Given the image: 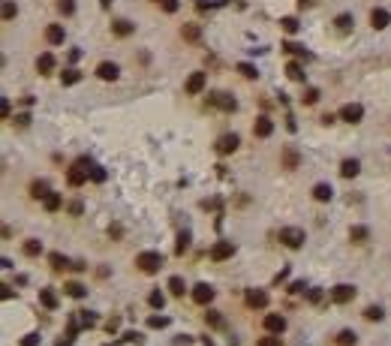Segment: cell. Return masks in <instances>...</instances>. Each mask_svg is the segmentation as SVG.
Segmentation results:
<instances>
[{
  "label": "cell",
  "instance_id": "17",
  "mask_svg": "<svg viewBox=\"0 0 391 346\" xmlns=\"http://www.w3.org/2000/svg\"><path fill=\"white\" fill-rule=\"evenodd\" d=\"M133 30H136V24L127 21V18H117V21L111 24V33H114V36H121V40H124V36H130Z\"/></svg>",
  "mask_w": 391,
  "mask_h": 346
},
{
  "label": "cell",
  "instance_id": "25",
  "mask_svg": "<svg viewBox=\"0 0 391 346\" xmlns=\"http://www.w3.org/2000/svg\"><path fill=\"white\" fill-rule=\"evenodd\" d=\"M49 193H51V190H49L46 181H33V184H30V196H33V199H46Z\"/></svg>",
  "mask_w": 391,
  "mask_h": 346
},
{
  "label": "cell",
  "instance_id": "45",
  "mask_svg": "<svg viewBox=\"0 0 391 346\" xmlns=\"http://www.w3.org/2000/svg\"><path fill=\"white\" fill-rule=\"evenodd\" d=\"M166 325H169L166 316H150V319H147V328H166Z\"/></svg>",
  "mask_w": 391,
  "mask_h": 346
},
{
  "label": "cell",
  "instance_id": "57",
  "mask_svg": "<svg viewBox=\"0 0 391 346\" xmlns=\"http://www.w3.org/2000/svg\"><path fill=\"white\" fill-rule=\"evenodd\" d=\"M99 3H102V6H108V3H111V0H99Z\"/></svg>",
  "mask_w": 391,
  "mask_h": 346
},
{
  "label": "cell",
  "instance_id": "51",
  "mask_svg": "<svg viewBox=\"0 0 391 346\" xmlns=\"http://www.w3.org/2000/svg\"><path fill=\"white\" fill-rule=\"evenodd\" d=\"M163 9L166 12H178V0H163Z\"/></svg>",
  "mask_w": 391,
  "mask_h": 346
},
{
  "label": "cell",
  "instance_id": "12",
  "mask_svg": "<svg viewBox=\"0 0 391 346\" xmlns=\"http://www.w3.org/2000/svg\"><path fill=\"white\" fill-rule=\"evenodd\" d=\"M262 325H265V331H268V334H283V328H286V319H283L280 313H268Z\"/></svg>",
  "mask_w": 391,
  "mask_h": 346
},
{
  "label": "cell",
  "instance_id": "36",
  "mask_svg": "<svg viewBox=\"0 0 391 346\" xmlns=\"http://www.w3.org/2000/svg\"><path fill=\"white\" fill-rule=\"evenodd\" d=\"M280 27L286 30V33H298V18H292V15H286V18H280Z\"/></svg>",
  "mask_w": 391,
  "mask_h": 346
},
{
  "label": "cell",
  "instance_id": "37",
  "mask_svg": "<svg viewBox=\"0 0 391 346\" xmlns=\"http://www.w3.org/2000/svg\"><path fill=\"white\" fill-rule=\"evenodd\" d=\"M49 262H51L54 271H60V268H66V265H69V259H66V256H60V253H51V256H49Z\"/></svg>",
  "mask_w": 391,
  "mask_h": 346
},
{
  "label": "cell",
  "instance_id": "29",
  "mask_svg": "<svg viewBox=\"0 0 391 346\" xmlns=\"http://www.w3.org/2000/svg\"><path fill=\"white\" fill-rule=\"evenodd\" d=\"M169 292L181 298V295L187 292V283H184V277H178V274H175V277H169Z\"/></svg>",
  "mask_w": 391,
  "mask_h": 346
},
{
  "label": "cell",
  "instance_id": "13",
  "mask_svg": "<svg viewBox=\"0 0 391 346\" xmlns=\"http://www.w3.org/2000/svg\"><path fill=\"white\" fill-rule=\"evenodd\" d=\"M63 40H66L63 24H49V27H46V43H49V46H60Z\"/></svg>",
  "mask_w": 391,
  "mask_h": 346
},
{
  "label": "cell",
  "instance_id": "41",
  "mask_svg": "<svg viewBox=\"0 0 391 346\" xmlns=\"http://www.w3.org/2000/svg\"><path fill=\"white\" fill-rule=\"evenodd\" d=\"M256 346H283V340H280V334H268V337H262Z\"/></svg>",
  "mask_w": 391,
  "mask_h": 346
},
{
  "label": "cell",
  "instance_id": "27",
  "mask_svg": "<svg viewBox=\"0 0 391 346\" xmlns=\"http://www.w3.org/2000/svg\"><path fill=\"white\" fill-rule=\"evenodd\" d=\"M205 325H211V328H226V319H223L220 310H208V313H205Z\"/></svg>",
  "mask_w": 391,
  "mask_h": 346
},
{
  "label": "cell",
  "instance_id": "3",
  "mask_svg": "<svg viewBox=\"0 0 391 346\" xmlns=\"http://www.w3.org/2000/svg\"><path fill=\"white\" fill-rule=\"evenodd\" d=\"M85 166H91V163H88V160H78V163L66 172V184H69V187H82V184L88 181V169H85Z\"/></svg>",
  "mask_w": 391,
  "mask_h": 346
},
{
  "label": "cell",
  "instance_id": "20",
  "mask_svg": "<svg viewBox=\"0 0 391 346\" xmlns=\"http://www.w3.org/2000/svg\"><path fill=\"white\" fill-rule=\"evenodd\" d=\"M36 69H39V72H43V75H49V72L54 69V54H51V51H46V54H39V57H36Z\"/></svg>",
  "mask_w": 391,
  "mask_h": 346
},
{
  "label": "cell",
  "instance_id": "2",
  "mask_svg": "<svg viewBox=\"0 0 391 346\" xmlns=\"http://www.w3.org/2000/svg\"><path fill=\"white\" fill-rule=\"evenodd\" d=\"M280 241H283L289 250H298V247L304 244V229H298V226H286V229H280Z\"/></svg>",
  "mask_w": 391,
  "mask_h": 346
},
{
  "label": "cell",
  "instance_id": "14",
  "mask_svg": "<svg viewBox=\"0 0 391 346\" xmlns=\"http://www.w3.org/2000/svg\"><path fill=\"white\" fill-rule=\"evenodd\" d=\"M370 24H373L376 30H385V27L391 24V12H388V9H382V6H376V9L370 12Z\"/></svg>",
  "mask_w": 391,
  "mask_h": 346
},
{
  "label": "cell",
  "instance_id": "48",
  "mask_svg": "<svg viewBox=\"0 0 391 346\" xmlns=\"http://www.w3.org/2000/svg\"><path fill=\"white\" fill-rule=\"evenodd\" d=\"M18 346H39V334H24V340Z\"/></svg>",
  "mask_w": 391,
  "mask_h": 346
},
{
  "label": "cell",
  "instance_id": "35",
  "mask_svg": "<svg viewBox=\"0 0 391 346\" xmlns=\"http://www.w3.org/2000/svg\"><path fill=\"white\" fill-rule=\"evenodd\" d=\"M319 97H322V94H319L316 88H307L301 99H304V105H316V102H319Z\"/></svg>",
  "mask_w": 391,
  "mask_h": 346
},
{
  "label": "cell",
  "instance_id": "10",
  "mask_svg": "<svg viewBox=\"0 0 391 346\" xmlns=\"http://www.w3.org/2000/svg\"><path fill=\"white\" fill-rule=\"evenodd\" d=\"M208 102H211V105H217V108H223V111H235V108H238V102H235L229 94H223V91L211 94V97H208Z\"/></svg>",
  "mask_w": 391,
  "mask_h": 346
},
{
  "label": "cell",
  "instance_id": "1",
  "mask_svg": "<svg viewBox=\"0 0 391 346\" xmlns=\"http://www.w3.org/2000/svg\"><path fill=\"white\" fill-rule=\"evenodd\" d=\"M136 268L142 274H156L163 268V253H156V250H145L136 256Z\"/></svg>",
  "mask_w": 391,
  "mask_h": 346
},
{
  "label": "cell",
  "instance_id": "11",
  "mask_svg": "<svg viewBox=\"0 0 391 346\" xmlns=\"http://www.w3.org/2000/svg\"><path fill=\"white\" fill-rule=\"evenodd\" d=\"M271 133H274V121L268 118V114L256 118V124H253V136H256V139H268Z\"/></svg>",
  "mask_w": 391,
  "mask_h": 346
},
{
  "label": "cell",
  "instance_id": "9",
  "mask_svg": "<svg viewBox=\"0 0 391 346\" xmlns=\"http://www.w3.org/2000/svg\"><path fill=\"white\" fill-rule=\"evenodd\" d=\"M232 253H235V244L232 241H217L211 247V259L214 262H226V259H232Z\"/></svg>",
  "mask_w": 391,
  "mask_h": 346
},
{
  "label": "cell",
  "instance_id": "38",
  "mask_svg": "<svg viewBox=\"0 0 391 346\" xmlns=\"http://www.w3.org/2000/svg\"><path fill=\"white\" fill-rule=\"evenodd\" d=\"M57 12L60 15H72L75 12V0H57Z\"/></svg>",
  "mask_w": 391,
  "mask_h": 346
},
{
  "label": "cell",
  "instance_id": "28",
  "mask_svg": "<svg viewBox=\"0 0 391 346\" xmlns=\"http://www.w3.org/2000/svg\"><path fill=\"white\" fill-rule=\"evenodd\" d=\"M298 163H301L298 150H295V148H286V150H283V166H286V169H298Z\"/></svg>",
  "mask_w": 391,
  "mask_h": 346
},
{
  "label": "cell",
  "instance_id": "32",
  "mask_svg": "<svg viewBox=\"0 0 391 346\" xmlns=\"http://www.w3.org/2000/svg\"><path fill=\"white\" fill-rule=\"evenodd\" d=\"M60 82L69 88V85H78V82H82V72H78V69H66L63 75H60Z\"/></svg>",
  "mask_w": 391,
  "mask_h": 346
},
{
  "label": "cell",
  "instance_id": "39",
  "mask_svg": "<svg viewBox=\"0 0 391 346\" xmlns=\"http://www.w3.org/2000/svg\"><path fill=\"white\" fill-rule=\"evenodd\" d=\"M238 72L244 75V79H256V75H259V69L253 63H238Z\"/></svg>",
  "mask_w": 391,
  "mask_h": 346
},
{
  "label": "cell",
  "instance_id": "52",
  "mask_svg": "<svg viewBox=\"0 0 391 346\" xmlns=\"http://www.w3.org/2000/svg\"><path fill=\"white\" fill-rule=\"evenodd\" d=\"M94 322H97V316H94V313H82V325H88V328H91Z\"/></svg>",
  "mask_w": 391,
  "mask_h": 346
},
{
  "label": "cell",
  "instance_id": "24",
  "mask_svg": "<svg viewBox=\"0 0 391 346\" xmlns=\"http://www.w3.org/2000/svg\"><path fill=\"white\" fill-rule=\"evenodd\" d=\"M63 292H66L69 298H85V295H88V286H82V283H75V280H69V283L63 286Z\"/></svg>",
  "mask_w": 391,
  "mask_h": 346
},
{
  "label": "cell",
  "instance_id": "18",
  "mask_svg": "<svg viewBox=\"0 0 391 346\" xmlns=\"http://www.w3.org/2000/svg\"><path fill=\"white\" fill-rule=\"evenodd\" d=\"M39 304H43L46 310H57V295H54V289H39Z\"/></svg>",
  "mask_w": 391,
  "mask_h": 346
},
{
  "label": "cell",
  "instance_id": "43",
  "mask_svg": "<svg viewBox=\"0 0 391 346\" xmlns=\"http://www.w3.org/2000/svg\"><path fill=\"white\" fill-rule=\"evenodd\" d=\"M364 319L379 322V319H382V307H367V310H364Z\"/></svg>",
  "mask_w": 391,
  "mask_h": 346
},
{
  "label": "cell",
  "instance_id": "46",
  "mask_svg": "<svg viewBox=\"0 0 391 346\" xmlns=\"http://www.w3.org/2000/svg\"><path fill=\"white\" fill-rule=\"evenodd\" d=\"M187 247H190V235H187V232H181V235H178V256H181Z\"/></svg>",
  "mask_w": 391,
  "mask_h": 346
},
{
  "label": "cell",
  "instance_id": "26",
  "mask_svg": "<svg viewBox=\"0 0 391 346\" xmlns=\"http://www.w3.org/2000/svg\"><path fill=\"white\" fill-rule=\"evenodd\" d=\"M43 205H46V211H51V214H54V211H60V208H63V199H60V193H49V196L43 199Z\"/></svg>",
  "mask_w": 391,
  "mask_h": 346
},
{
  "label": "cell",
  "instance_id": "44",
  "mask_svg": "<svg viewBox=\"0 0 391 346\" xmlns=\"http://www.w3.org/2000/svg\"><path fill=\"white\" fill-rule=\"evenodd\" d=\"M15 12H18V6L12 3V0H3V18L9 21V18H15Z\"/></svg>",
  "mask_w": 391,
  "mask_h": 346
},
{
  "label": "cell",
  "instance_id": "54",
  "mask_svg": "<svg viewBox=\"0 0 391 346\" xmlns=\"http://www.w3.org/2000/svg\"><path fill=\"white\" fill-rule=\"evenodd\" d=\"M15 121H18L21 127H27V124H30V114H18V118H15Z\"/></svg>",
  "mask_w": 391,
  "mask_h": 346
},
{
  "label": "cell",
  "instance_id": "42",
  "mask_svg": "<svg viewBox=\"0 0 391 346\" xmlns=\"http://www.w3.org/2000/svg\"><path fill=\"white\" fill-rule=\"evenodd\" d=\"M108 175H105V169L102 166H91V181H97V184H102Z\"/></svg>",
  "mask_w": 391,
  "mask_h": 346
},
{
  "label": "cell",
  "instance_id": "8",
  "mask_svg": "<svg viewBox=\"0 0 391 346\" xmlns=\"http://www.w3.org/2000/svg\"><path fill=\"white\" fill-rule=\"evenodd\" d=\"M193 301H196V304H202V307L211 304V301H214V286H208V283H196V286H193Z\"/></svg>",
  "mask_w": 391,
  "mask_h": 346
},
{
  "label": "cell",
  "instance_id": "22",
  "mask_svg": "<svg viewBox=\"0 0 391 346\" xmlns=\"http://www.w3.org/2000/svg\"><path fill=\"white\" fill-rule=\"evenodd\" d=\"M286 75H289L292 82H304V75H307V72H304V66H301L298 60H289V63H286Z\"/></svg>",
  "mask_w": 391,
  "mask_h": 346
},
{
  "label": "cell",
  "instance_id": "33",
  "mask_svg": "<svg viewBox=\"0 0 391 346\" xmlns=\"http://www.w3.org/2000/svg\"><path fill=\"white\" fill-rule=\"evenodd\" d=\"M337 343H340V346H355V331L343 328V331L337 334Z\"/></svg>",
  "mask_w": 391,
  "mask_h": 346
},
{
  "label": "cell",
  "instance_id": "16",
  "mask_svg": "<svg viewBox=\"0 0 391 346\" xmlns=\"http://www.w3.org/2000/svg\"><path fill=\"white\" fill-rule=\"evenodd\" d=\"M247 307H259V310H262V307H268V295L262 292V289H247Z\"/></svg>",
  "mask_w": 391,
  "mask_h": 346
},
{
  "label": "cell",
  "instance_id": "34",
  "mask_svg": "<svg viewBox=\"0 0 391 346\" xmlns=\"http://www.w3.org/2000/svg\"><path fill=\"white\" fill-rule=\"evenodd\" d=\"M147 304L153 307V310H163V304H166V295H163V292H150V295H147Z\"/></svg>",
  "mask_w": 391,
  "mask_h": 346
},
{
  "label": "cell",
  "instance_id": "15",
  "mask_svg": "<svg viewBox=\"0 0 391 346\" xmlns=\"http://www.w3.org/2000/svg\"><path fill=\"white\" fill-rule=\"evenodd\" d=\"M97 75L102 82H114L117 75H121V69H117V63H108V60H102L99 66H97Z\"/></svg>",
  "mask_w": 391,
  "mask_h": 346
},
{
  "label": "cell",
  "instance_id": "56",
  "mask_svg": "<svg viewBox=\"0 0 391 346\" xmlns=\"http://www.w3.org/2000/svg\"><path fill=\"white\" fill-rule=\"evenodd\" d=\"M298 3H301V6H310V3H313V0H298Z\"/></svg>",
  "mask_w": 391,
  "mask_h": 346
},
{
  "label": "cell",
  "instance_id": "30",
  "mask_svg": "<svg viewBox=\"0 0 391 346\" xmlns=\"http://www.w3.org/2000/svg\"><path fill=\"white\" fill-rule=\"evenodd\" d=\"M43 253V241H36V238H30V241H24V256H39Z\"/></svg>",
  "mask_w": 391,
  "mask_h": 346
},
{
  "label": "cell",
  "instance_id": "50",
  "mask_svg": "<svg viewBox=\"0 0 391 346\" xmlns=\"http://www.w3.org/2000/svg\"><path fill=\"white\" fill-rule=\"evenodd\" d=\"M124 340H127V343H142L145 337H142L139 331H127V334H124Z\"/></svg>",
  "mask_w": 391,
  "mask_h": 346
},
{
  "label": "cell",
  "instance_id": "5",
  "mask_svg": "<svg viewBox=\"0 0 391 346\" xmlns=\"http://www.w3.org/2000/svg\"><path fill=\"white\" fill-rule=\"evenodd\" d=\"M352 298H355V286H349V283H337L331 289V301L334 304H349Z\"/></svg>",
  "mask_w": 391,
  "mask_h": 346
},
{
  "label": "cell",
  "instance_id": "4",
  "mask_svg": "<svg viewBox=\"0 0 391 346\" xmlns=\"http://www.w3.org/2000/svg\"><path fill=\"white\" fill-rule=\"evenodd\" d=\"M238 145H241V139L238 136H235V133H226V136H220L217 139V153H220V157H226V153H232V150H238Z\"/></svg>",
  "mask_w": 391,
  "mask_h": 346
},
{
  "label": "cell",
  "instance_id": "40",
  "mask_svg": "<svg viewBox=\"0 0 391 346\" xmlns=\"http://www.w3.org/2000/svg\"><path fill=\"white\" fill-rule=\"evenodd\" d=\"M181 36H184V40H190V43H196V40H199V27H196V24H187V27L181 30Z\"/></svg>",
  "mask_w": 391,
  "mask_h": 346
},
{
  "label": "cell",
  "instance_id": "53",
  "mask_svg": "<svg viewBox=\"0 0 391 346\" xmlns=\"http://www.w3.org/2000/svg\"><path fill=\"white\" fill-rule=\"evenodd\" d=\"M69 214H72V217L82 214V202H72V205H69Z\"/></svg>",
  "mask_w": 391,
  "mask_h": 346
},
{
  "label": "cell",
  "instance_id": "55",
  "mask_svg": "<svg viewBox=\"0 0 391 346\" xmlns=\"http://www.w3.org/2000/svg\"><path fill=\"white\" fill-rule=\"evenodd\" d=\"M307 298H310V301H319V298H322V292H319V289H310V295H307Z\"/></svg>",
  "mask_w": 391,
  "mask_h": 346
},
{
  "label": "cell",
  "instance_id": "19",
  "mask_svg": "<svg viewBox=\"0 0 391 346\" xmlns=\"http://www.w3.org/2000/svg\"><path fill=\"white\" fill-rule=\"evenodd\" d=\"M367 238H370V229H367V226H352V229H349V241H352V244H364Z\"/></svg>",
  "mask_w": 391,
  "mask_h": 346
},
{
  "label": "cell",
  "instance_id": "21",
  "mask_svg": "<svg viewBox=\"0 0 391 346\" xmlns=\"http://www.w3.org/2000/svg\"><path fill=\"white\" fill-rule=\"evenodd\" d=\"M331 196H334L331 184H316V187H313V199H316V202H331Z\"/></svg>",
  "mask_w": 391,
  "mask_h": 346
},
{
  "label": "cell",
  "instance_id": "6",
  "mask_svg": "<svg viewBox=\"0 0 391 346\" xmlns=\"http://www.w3.org/2000/svg\"><path fill=\"white\" fill-rule=\"evenodd\" d=\"M205 85H208V75H205V72H193L190 79H187V85H184V91H187L190 97H196V94L205 91Z\"/></svg>",
  "mask_w": 391,
  "mask_h": 346
},
{
  "label": "cell",
  "instance_id": "23",
  "mask_svg": "<svg viewBox=\"0 0 391 346\" xmlns=\"http://www.w3.org/2000/svg\"><path fill=\"white\" fill-rule=\"evenodd\" d=\"M358 169H361L358 160H343V163H340V175H343V178H355Z\"/></svg>",
  "mask_w": 391,
  "mask_h": 346
},
{
  "label": "cell",
  "instance_id": "31",
  "mask_svg": "<svg viewBox=\"0 0 391 346\" xmlns=\"http://www.w3.org/2000/svg\"><path fill=\"white\" fill-rule=\"evenodd\" d=\"M334 24H337V30H340V33H346L352 24H355V18H352L349 12H343V15H337V18H334Z\"/></svg>",
  "mask_w": 391,
  "mask_h": 346
},
{
  "label": "cell",
  "instance_id": "47",
  "mask_svg": "<svg viewBox=\"0 0 391 346\" xmlns=\"http://www.w3.org/2000/svg\"><path fill=\"white\" fill-rule=\"evenodd\" d=\"M283 51H289V54H304V49H301L298 43H283Z\"/></svg>",
  "mask_w": 391,
  "mask_h": 346
},
{
  "label": "cell",
  "instance_id": "7",
  "mask_svg": "<svg viewBox=\"0 0 391 346\" xmlns=\"http://www.w3.org/2000/svg\"><path fill=\"white\" fill-rule=\"evenodd\" d=\"M340 118H343L346 124H358V121L364 118V108H361L358 102H346V105L340 108Z\"/></svg>",
  "mask_w": 391,
  "mask_h": 346
},
{
  "label": "cell",
  "instance_id": "49",
  "mask_svg": "<svg viewBox=\"0 0 391 346\" xmlns=\"http://www.w3.org/2000/svg\"><path fill=\"white\" fill-rule=\"evenodd\" d=\"M0 114H3V121H9V114H12V105H9V99H3V102H0Z\"/></svg>",
  "mask_w": 391,
  "mask_h": 346
}]
</instances>
